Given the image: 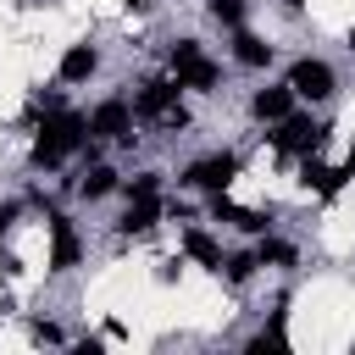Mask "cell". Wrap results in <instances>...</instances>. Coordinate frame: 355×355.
Here are the masks:
<instances>
[{"mask_svg":"<svg viewBox=\"0 0 355 355\" xmlns=\"http://www.w3.org/2000/svg\"><path fill=\"white\" fill-rule=\"evenodd\" d=\"M83 144H89V116L55 111V116H44V128H39V139H33V161H39V166H55V161H67V155L83 150Z\"/></svg>","mask_w":355,"mask_h":355,"instance_id":"6da1fadb","label":"cell"},{"mask_svg":"<svg viewBox=\"0 0 355 355\" xmlns=\"http://www.w3.org/2000/svg\"><path fill=\"white\" fill-rule=\"evenodd\" d=\"M172 78H178V89H216L222 83V67L205 61V50L194 39H178L172 44Z\"/></svg>","mask_w":355,"mask_h":355,"instance_id":"7a4b0ae2","label":"cell"},{"mask_svg":"<svg viewBox=\"0 0 355 355\" xmlns=\"http://www.w3.org/2000/svg\"><path fill=\"white\" fill-rule=\"evenodd\" d=\"M322 133H327L322 122H311V116H294V111H288V116L277 122V133H272V144H277L283 155H316V144H322Z\"/></svg>","mask_w":355,"mask_h":355,"instance_id":"3957f363","label":"cell"},{"mask_svg":"<svg viewBox=\"0 0 355 355\" xmlns=\"http://www.w3.org/2000/svg\"><path fill=\"white\" fill-rule=\"evenodd\" d=\"M288 89H294V100H327L333 94V67L305 55V61L288 67Z\"/></svg>","mask_w":355,"mask_h":355,"instance_id":"277c9868","label":"cell"},{"mask_svg":"<svg viewBox=\"0 0 355 355\" xmlns=\"http://www.w3.org/2000/svg\"><path fill=\"white\" fill-rule=\"evenodd\" d=\"M89 139H133V105L128 100H100L89 116Z\"/></svg>","mask_w":355,"mask_h":355,"instance_id":"5b68a950","label":"cell"},{"mask_svg":"<svg viewBox=\"0 0 355 355\" xmlns=\"http://www.w3.org/2000/svg\"><path fill=\"white\" fill-rule=\"evenodd\" d=\"M233 178H239V155H205V161H194V166L183 172V183H194V189H211V194H222Z\"/></svg>","mask_w":355,"mask_h":355,"instance_id":"8992f818","label":"cell"},{"mask_svg":"<svg viewBox=\"0 0 355 355\" xmlns=\"http://www.w3.org/2000/svg\"><path fill=\"white\" fill-rule=\"evenodd\" d=\"M172 105H178V78H172V83H166V78H155V83H144V89H139L133 116H155V122H161Z\"/></svg>","mask_w":355,"mask_h":355,"instance_id":"52a82bcc","label":"cell"},{"mask_svg":"<svg viewBox=\"0 0 355 355\" xmlns=\"http://www.w3.org/2000/svg\"><path fill=\"white\" fill-rule=\"evenodd\" d=\"M50 266H55V272L78 266V233H72L67 216H50Z\"/></svg>","mask_w":355,"mask_h":355,"instance_id":"ba28073f","label":"cell"},{"mask_svg":"<svg viewBox=\"0 0 355 355\" xmlns=\"http://www.w3.org/2000/svg\"><path fill=\"white\" fill-rule=\"evenodd\" d=\"M250 111H255L261 122H283V116L294 111V89H288V83H272V89H261V94L250 100Z\"/></svg>","mask_w":355,"mask_h":355,"instance_id":"9c48e42d","label":"cell"},{"mask_svg":"<svg viewBox=\"0 0 355 355\" xmlns=\"http://www.w3.org/2000/svg\"><path fill=\"white\" fill-rule=\"evenodd\" d=\"M344 178H355V161H349V166H322V161L305 155V189H316V194H338Z\"/></svg>","mask_w":355,"mask_h":355,"instance_id":"30bf717a","label":"cell"},{"mask_svg":"<svg viewBox=\"0 0 355 355\" xmlns=\"http://www.w3.org/2000/svg\"><path fill=\"white\" fill-rule=\"evenodd\" d=\"M216 222H233V227H244V233H266V211H244V205H233L227 189L216 194Z\"/></svg>","mask_w":355,"mask_h":355,"instance_id":"8fae6325","label":"cell"},{"mask_svg":"<svg viewBox=\"0 0 355 355\" xmlns=\"http://www.w3.org/2000/svg\"><path fill=\"white\" fill-rule=\"evenodd\" d=\"M94 67H100V55H94L89 44H72V50L61 55V83H83Z\"/></svg>","mask_w":355,"mask_h":355,"instance_id":"7c38bea8","label":"cell"},{"mask_svg":"<svg viewBox=\"0 0 355 355\" xmlns=\"http://www.w3.org/2000/svg\"><path fill=\"white\" fill-rule=\"evenodd\" d=\"M155 222H161V200L150 194V200H133V205H128V216H122V233H150Z\"/></svg>","mask_w":355,"mask_h":355,"instance_id":"4fadbf2b","label":"cell"},{"mask_svg":"<svg viewBox=\"0 0 355 355\" xmlns=\"http://www.w3.org/2000/svg\"><path fill=\"white\" fill-rule=\"evenodd\" d=\"M183 250H189L200 266H216V272H222V250H216V239H211L205 227H189V233H183Z\"/></svg>","mask_w":355,"mask_h":355,"instance_id":"5bb4252c","label":"cell"},{"mask_svg":"<svg viewBox=\"0 0 355 355\" xmlns=\"http://www.w3.org/2000/svg\"><path fill=\"white\" fill-rule=\"evenodd\" d=\"M233 55H239L244 67H266V61H272V44L255 39V33H239V39H233Z\"/></svg>","mask_w":355,"mask_h":355,"instance_id":"9a60e30c","label":"cell"},{"mask_svg":"<svg viewBox=\"0 0 355 355\" xmlns=\"http://www.w3.org/2000/svg\"><path fill=\"white\" fill-rule=\"evenodd\" d=\"M266 349H288V338H283V311H272V322L250 338V355H266Z\"/></svg>","mask_w":355,"mask_h":355,"instance_id":"2e32d148","label":"cell"},{"mask_svg":"<svg viewBox=\"0 0 355 355\" xmlns=\"http://www.w3.org/2000/svg\"><path fill=\"white\" fill-rule=\"evenodd\" d=\"M78 189H83V200H105V194L116 189V172H111V166H89V178H83Z\"/></svg>","mask_w":355,"mask_h":355,"instance_id":"e0dca14e","label":"cell"},{"mask_svg":"<svg viewBox=\"0 0 355 355\" xmlns=\"http://www.w3.org/2000/svg\"><path fill=\"white\" fill-rule=\"evenodd\" d=\"M255 261H261V266H294V250H288L283 239H266V244L255 250Z\"/></svg>","mask_w":355,"mask_h":355,"instance_id":"ac0fdd59","label":"cell"},{"mask_svg":"<svg viewBox=\"0 0 355 355\" xmlns=\"http://www.w3.org/2000/svg\"><path fill=\"white\" fill-rule=\"evenodd\" d=\"M211 17H216L222 28H239V22H244V0H211Z\"/></svg>","mask_w":355,"mask_h":355,"instance_id":"d6986e66","label":"cell"},{"mask_svg":"<svg viewBox=\"0 0 355 355\" xmlns=\"http://www.w3.org/2000/svg\"><path fill=\"white\" fill-rule=\"evenodd\" d=\"M150 194H161V172H139L128 183V200H150Z\"/></svg>","mask_w":355,"mask_h":355,"instance_id":"ffe728a7","label":"cell"},{"mask_svg":"<svg viewBox=\"0 0 355 355\" xmlns=\"http://www.w3.org/2000/svg\"><path fill=\"white\" fill-rule=\"evenodd\" d=\"M255 266H261L255 255H233V261H227V277H233V283H250V277H255Z\"/></svg>","mask_w":355,"mask_h":355,"instance_id":"44dd1931","label":"cell"},{"mask_svg":"<svg viewBox=\"0 0 355 355\" xmlns=\"http://www.w3.org/2000/svg\"><path fill=\"white\" fill-rule=\"evenodd\" d=\"M33 338H44V344H61V327H50V322H33Z\"/></svg>","mask_w":355,"mask_h":355,"instance_id":"7402d4cb","label":"cell"},{"mask_svg":"<svg viewBox=\"0 0 355 355\" xmlns=\"http://www.w3.org/2000/svg\"><path fill=\"white\" fill-rule=\"evenodd\" d=\"M11 222H17V205H0V233H6Z\"/></svg>","mask_w":355,"mask_h":355,"instance_id":"603a6c76","label":"cell"},{"mask_svg":"<svg viewBox=\"0 0 355 355\" xmlns=\"http://www.w3.org/2000/svg\"><path fill=\"white\" fill-rule=\"evenodd\" d=\"M283 6H288V11H300V6H305V0H283Z\"/></svg>","mask_w":355,"mask_h":355,"instance_id":"cb8c5ba5","label":"cell"}]
</instances>
